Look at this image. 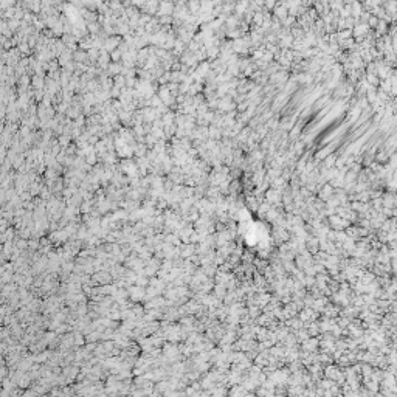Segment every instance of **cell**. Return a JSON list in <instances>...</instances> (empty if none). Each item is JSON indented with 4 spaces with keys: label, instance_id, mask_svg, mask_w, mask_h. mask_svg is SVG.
Returning <instances> with one entry per match:
<instances>
[{
    "label": "cell",
    "instance_id": "obj_3",
    "mask_svg": "<svg viewBox=\"0 0 397 397\" xmlns=\"http://www.w3.org/2000/svg\"><path fill=\"white\" fill-rule=\"evenodd\" d=\"M276 16H279V17L287 16V8H285V6H279V8H276Z\"/></svg>",
    "mask_w": 397,
    "mask_h": 397
},
{
    "label": "cell",
    "instance_id": "obj_2",
    "mask_svg": "<svg viewBox=\"0 0 397 397\" xmlns=\"http://www.w3.org/2000/svg\"><path fill=\"white\" fill-rule=\"evenodd\" d=\"M199 8H200L199 0H189V9H191L193 12H194V11H199Z\"/></svg>",
    "mask_w": 397,
    "mask_h": 397
},
{
    "label": "cell",
    "instance_id": "obj_4",
    "mask_svg": "<svg viewBox=\"0 0 397 397\" xmlns=\"http://www.w3.org/2000/svg\"><path fill=\"white\" fill-rule=\"evenodd\" d=\"M144 2H146V0H133V5H138V6H140V5H143Z\"/></svg>",
    "mask_w": 397,
    "mask_h": 397
},
{
    "label": "cell",
    "instance_id": "obj_1",
    "mask_svg": "<svg viewBox=\"0 0 397 397\" xmlns=\"http://www.w3.org/2000/svg\"><path fill=\"white\" fill-rule=\"evenodd\" d=\"M171 11H172V5H171V3L163 2V3L160 5V12H161V14H168V12H171Z\"/></svg>",
    "mask_w": 397,
    "mask_h": 397
}]
</instances>
